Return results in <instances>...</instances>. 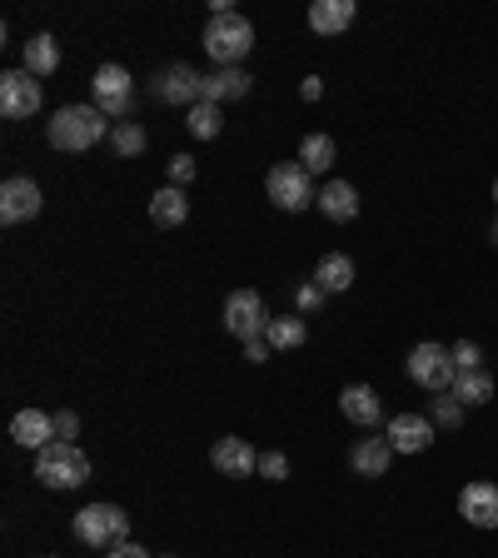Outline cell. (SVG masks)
<instances>
[{
  "label": "cell",
  "instance_id": "cell-20",
  "mask_svg": "<svg viewBox=\"0 0 498 558\" xmlns=\"http://www.w3.org/2000/svg\"><path fill=\"white\" fill-rule=\"evenodd\" d=\"M320 214L324 220H334V225H349L359 214V190L349 185V179H329L320 190Z\"/></svg>",
  "mask_w": 498,
  "mask_h": 558
},
{
  "label": "cell",
  "instance_id": "cell-2",
  "mask_svg": "<svg viewBox=\"0 0 498 558\" xmlns=\"http://www.w3.org/2000/svg\"><path fill=\"white\" fill-rule=\"evenodd\" d=\"M204 55L220 65V71H235L239 60L254 50V25L245 21L239 11H229V15H210V25H204Z\"/></svg>",
  "mask_w": 498,
  "mask_h": 558
},
{
  "label": "cell",
  "instance_id": "cell-39",
  "mask_svg": "<svg viewBox=\"0 0 498 558\" xmlns=\"http://www.w3.org/2000/svg\"><path fill=\"white\" fill-rule=\"evenodd\" d=\"M494 204H498V175H494Z\"/></svg>",
  "mask_w": 498,
  "mask_h": 558
},
{
  "label": "cell",
  "instance_id": "cell-10",
  "mask_svg": "<svg viewBox=\"0 0 498 558\" xmlns=\"http://www.w3.org/2000/svg\"><path fill=\"white\" fill-rule=\"evenodd\" d=\"M200 85H204L200 71H190V65H165L160 75H150V96L160 100V106L190 110V106H200Z\"/></svg>",
  "mask_w": 498,
  "mask_h": 558
},
{
  "label": "cell",
  "instance_id": "cell-17",
  "mask_svg": "<svg viewBox=\"0 0 498 558\" xmlns=\"http://www.w3.org/2000/svg\"><path fill=\"white\" fill-rule=\"evenodd\" d=\"M11 439L21 444V449H46V444H55V414H46V409H21V414L11 419Z\"/></svg>",
  "mask_w": 498,
  "mask_h": 558
},
{
  "label": "cell",
  "instance_id": "cell-34",
  "mask_svg": "<svg viewBox=\"0 0 498 558\" xmlns=\"http://www.w3.org/2000/svg\"><path fill=\"white\" fill-rule=\"evenodd\" d=\"M75 434H80V419H75L71 409H55V439H71L75 444Z\"/></svg>",
  "mask_w": 498,
  "mask_h": 558
},
{
  "label": "cell",
  "instance_id": "cell-19",
  "mask_svg": "<svg viewBox=\"0 0 498 558\" xmlns=\"http://www.w3.org/2000/svg\"><path fill=\"white\" fill-rule=\"evenodd\" d=\"M249 90H254V75L249 71H214V75H204V85H200V100H210V106H225V100H245Z\"/></svg>",
  "mask_w": 498,
  "mask_h": 558
},
{
  "label": "cell",
  "instance_id": "cell-36",
  "mask_svg": "<svg viewBox=\"0 0 498 558\" xmlns=\"http://www.w3.org/2000/svg\"><path fill=\"white\" fill-rule=\"evenodd\" d=\"M110 558H150V554H145L140 544H130V538H125V544H115V548H110Z\"/></svg>",
  "mask_w": 498,
  "mask_h": 558
},
{
  "label": "cell",
  "instance_id": "cell-37",
  "mask_svg": "<svg viewBox=\"0 0 498 558\" xmlns=\"http://www.w3.org/2000/svg\"><path fill=\"white\" fill-rule=\"evenodd\" d=\"M299 96H304V100H320V96H324V85H320V75H309V80H304V85H299Z\"/></svg>",
  "mask_w": 498,
  "mask_h": 558
},
{
  "label": "cell",
  "instance_id": "cell-30",
  "mask_svg": "<svg viewBox=\"0 0 498 558\" xmlns=\"http://www.w3.org/2000/svg\"><path fill=\"white\" fill-rule=\"evenodd\" d=\"M260 474L270 479V484H285V479H289V459L279 449H264L260 454Z\"/></svg>",
  "mask_w": 498,
  "mask_h": 558
},
{
  "label": "cell",
  "instance_id": "cell-40",
  "mask_svg": "<svg viewBox=\"0 0 498 558\" xmlns=\"http://www.w3.org/2000/svg\"><path fill=\"white\" fill-rule=\"evenodd\" d=\"M165 558H170V554H165Z\"/></svg>",
  "mask_w": 498,
  "mask_h": 558
},
{
  "label": "cell",
  "instance_id": "cell-9",
  "mask_svg": "<svg viewBox=\"0 0 498 558\" xmlns=\"http://www.w3.org/2000/svg\"><path fill=\"white\" fill-rule=\"evenodd\" d=\"M40 106H46V96H40V80L30 71H5L0 75V115L5 120H30L40 115Z\"/></svg>",
  "mask_w": 498,
  "mask_h": 558
},
{
  "label": "cell",
  "instance_id": "cell-29",
  "mask_svg": "<svg viewBox=\"0 0 498 558\" xmlns=\"http://www.w3.org/2000/svg\"><path fill=\"white\" fill-rule=\"evenodd\" d=\"M463 424V405L453 394H444L439 405H434V429H459Z\"/></svg>",
  "mask_w": 498,
  "mask_h": 558
},
{
  "label": "cell",
  "instance_id": "cell-21",
  "mask_svg": "<svg viewBox=\"0 0 498 558\" xmlns=\"http://www.w3.org/2000/svg\"><path fill=\"white\" fill-rule=\"evenodd\" d=\"M190 220V200H185V190H175V185H165V190L150 195V225L160 230H179Z\"/></svg>",
  "mask_w": 498,
  "mask_h": 558
},
{
  "label": "cell",
  "instance_id": "cell-27",
  "mask_svg": "<svg viewBox=\"0 0 498 558\" xmlns=\"http://www.w3.org/2000/svg\"><path fill=\"white\" fill-rule=\"evenodd\" d=\"M264 339H270V349H304L309 339V324L299 320V314H279V320H270V330H264Z\"/></svg>",
  "mask_w": 498,
  "mask_h": 558
},
{
  "label": "cell",
  "instance_id": "cell-22",
  "mask_svg": "<svg viewBox=\"0 0 498 558\" xmlns=\"http://www.w3.org/2000/svg\"><path fill=\"white\" fill-rule=\"evenodd\" d=\"M314 285L324 289V295H345L349 285H354V260L339 250H329L320 264H314Z\"/></svg>",
  "mask_w": 498,
  "mask_h": 558
},
{
  "label": "cell",
  "instance_id": "cell-32",
  "mask_svg": "<svg viewBox=\"0 0 498 558\" xmlns=\"http://www.w3.org/2000/svg\"><path fill=\"white\" fill-rule=\"evenodd\" d=\"M190 179H195V160H190V154H175V160H170V185H175V190H185Z\"/></svg>",
  "mask_w": 498,
  "mask_h": 558
},
{
  "label": "cell",
  "instance_id": "cell-23",
  "mask_svg": "<svg viewBox=\"0 0 498 558\" xmlns=\"http://www.w3.org/2000/svg\"><path fill=\"white\" fill-rule=\"evenodd\" d=\"M25 71L36 75V80L55 75V71H60V40H55V36H46V30L25 40Z\"/></svg>",
  "mask_w": 498,
  "mask_h": 558
},
{
  "label": "cell",
  "instance_id": "cell-26",
  "mask_svg": "<svg viewBox=\"0 0 498 558\" xmlns=\"http://www.w3.org/2000/svg\"><path fill=\"white\" fill-rule=\"evenodd\" d=\"M334 154H339V145L329 140V135H304V140H299V165L309 170V175H324V170L334 165Z\"/></svg>",
  "mask_w": 498,
  "mask_h": 558
},
{
  "label": "cell",
  "instance_id": "cell-13",
  "mask_svg": "<svg viewBox=\"0 0 498 558\" xmlns=\"http://www.w3.org/2000/svg\"><path fill=\"white\" fill-rule=\"evenodd\" d=\"M339 414L359 429H379L384 424L379 389H374V384H345V394H339Z\"/></svg>",
  "mask_w": 498,
  "mask_h": 558
},
{
  "label": "cell",
  "instance_id": "cell-31",
  "mask_svg": "<svg viewBox=\"0 0 498 558\" xmlns=\"http://www.w3.org/2000/svg\"><path fill=\"white\" fill-rule=\"evenodd\" d=\"M453 364L459 369H484V349H478L474 339H463V345H453Z\"/></svg>",
  "mask_w": 498,
  "mask_h": 558
},
{
  "label": "cell",
  "instance_id": "cell-7",
  "mask_svg": "<svg viewBox=\"0 0 498 558\" xmlns=\"http://www.w3.org/2000/svg\"><path fill=\"white\" fill-rule=\"evenodd\" d=\"M90 96H96V110L105 120H125L135 110V80L125 65H100L96 80H90Z\"/></svg>",
  "mask_w": 498,
  "mask_h": 558
},
{
  "label": "cell",
  "instance_id": "cell-35",
  "mask_svg": "<svg viewBox=\"0 0 498 558\" xmlns=\"http://www.w3.org/2000/svg\"><path fill=\"white\" fill-rule=\"evenodd\" d=\"M245 359H249V364H264V359H270V339H249Z\"/></svg>",
  "mask_w": 498,
  "mask_h": 558
},
{
  "label": "cell",
  "instance_id": "cell-24",
  "mask_svg": "<svg viewBox=\"0 0 498 558\" xmlns=\"http://www.w3.org/2000/svg\"><path fill=\"white\" fill-rule=\"evenodd\" d=\"M453 399H459L463 409H478L494 399V374H484V369H459V380H453Z\"/></svg>",
  "mask_w": 498,
  "mask_h": 558
},
{
  "label": "cell",
  "instance_id": "cell-25",
  "mask_svg": "<svg viewBox=\"0 0 498 558\" xmlns=\"http://www.w3.org/2000/svg\"><path fill=\"white\" fill-rule=\"evenodd\" d=\"M185 131H190L195 140H220V131H225V106H210V100L190 106L185 110Z\"/></svg>",
  "mask_w": 498,
  "mask_h": 558
},
{
  "label": "cell",
  "instance_id": "cell-18",
  "mask_svg": "<svg viewBox=\"0 0 498 558\" xmlns=\"http://www.w3.org/2000/svg\"><path fill=\"white\" fill-rule=\"evenodd\" d=\"M349 25H354V0H314L309 5V30L324 40L345 36Z\"/></svg>",
  "mask_w": 498,
  "mask_h": 558
},
{
  "label": "cell",
  "instance_id": "cell-1",
  "mask_svg": "<svg viewBox=\"0 0 498 558\" xmlns=\"http://www.w3.org/2000/svg\"><path fill=\"white\" fill-rule=\"evenodd\" d=\"M110 131H115V125H110L96 106H65V110H55V120H50L46 135H50V145H55V150L80 154V150H96Z\"/></svg>",
  "mask_w": 498,
  "mask_h": 558
},
{
  "label": "cell",
  "instance_id": "cell-12",
  "mask_svg": "<svg viewBox=\"0 0 498 558\" xmlns=\"http://www.w3.org/2000/svg\"><path fill=\"white\" fill-rule=\"evenodd\" d=\"M459 519H469L474 529H498V484L494 479H474V484H463Z\"/></svg>",
  "mask_w": 498,
  "mask_h": 558
},
{
  "label": "cell",
  "instance_id": "cell-3",
  "mask_svg": "<svg viewBox=\"0 0 498 558\" xmlns=\"http://www.w3.org/2000/svg\"><path fill=\"white\" fill-rule=\"evenodd\" d=\"M71 534L85 548H115L130 538V513L120 509V504H85L71 519Z\"/></svg>",
  "mask_w": 498,
  "mask_h": 558
},
{
  "label": "cell",
  "instance_id": "cell-33",
  "mask_svg": "<svg viewBox=\"0 0 498 558\" xmlns=\"http://www.w3.org/2000/svg\"><path fill=\"white\" fill-rule=\"evenodd\" d=\"M299 309H309V314H314V309H324V299H329V295H324V289L320 285H314V280H309V285H299Z\"/></svg>",
  "mask_w": 498,
  "mask_h": 558
},
{
  "label": "cell",
  "instance_id": "cell-5",
  "mask_svg": "<svg viewBox=\"0 0 498 558\" xmlns=\"http://www.w3.org/2000/svg\"><path fill=\"white\" fill-rule=\"evenodd\" d=\"M403 369H409V380H414L419 389H428V394H449V389H453V380H459L453 349H449V345H434V339H424V345L409 349Z\"/></svg>",
  "mask_w": 498,
  "mask_h": 558
},
{
  "label": "cell",
  "instance_id": "cell-4",
  "mask_svg": "<svg viewBox=\"0 0 498 558\" xmlns=\"http://www.w3.org/2000/svg\"><path fill=\"white\" fill-rule=\"evenodd\" d=\"M36 479L46 488H80V484H90V459L71 439H55L36 454Z\"/></svg>",
  "mask_w": 498,
  "mask_h": 558
},
{
  "label": "cell",
  "instance_id": "cell-8",
  "mask_svg": "<svg viewBox=\"0 0 498 558\" xmlns=\"http://www.w3.org/2000/svg\"><path fill=\"white\" fill-rule=\"evenodd\" d=\"M225 330H229V339H239V345L264 339L270 314H264V299L254 295V289H235V295L225 299Z\"/></svg>",
  "mask_w": 498,
  "mask_h": 558
},
{
  "label": "cell",
  "instance_id": "cell-16",
  "mask_svg": "<svg viewBox=\"0 0 498 558\" xmlns=\"http://www.w3.org/2000/svg\"><path fill=\"white\" fill-rule=\"evenodd\" d=\"M394 463V444L389 434H374V439H359L354 449H349V469H354L359 479H384Z\"/></svg>",
  "mask_w": 498,
  "mask_h": 558
},
{
  "label": "cell",
  "instance_id": "cell-38",
  "mask_svg": "<svg viewBox=\"0 0 498 558\" xmlns=\"http://www.w3.org/2000/svg\"><path fill=\"white\" fill-rule=\"evenodd\" d=\"M488 239H494V250H498V220H494V230H488Z\"/></svg>",
  "mask_w": 498,
  "mask_h": 558
},
{
  "label": "cell",
  "instance_id": "cell-6",
  "mask_svg": "<svg viewBox=\"0 0 498 558\" xmlns=\"http://www.w3.org/2000/svg\"><path fill=\"white\" fill-rule=\"evenodd\" d=\"M264 190H270V200L279 204L285 214H299V210H309V204H320V195H314V175H309L299 160L274 165L270 179H264Z\"/></svg>",
  "mask_w": 498,
  "mask_h": 558
},
{
  "label": "cell",
  "instance_id": "cell-11",
  "mask_svg": "<svg viewBox=\"0 0 498 558\" xmlns=\"http://www.w3.org/2000/svg\"><path fill=\"white\" fill-rule=\"evenodd\" d=\"M40 204H46V195H40V185L30 175H11L5 185H0V220H5V225L36 220Z\"/></svg>",
  "mask_w": 498,
  "mask_h": 558
},
{
  "label": "cell",
  "instance_id": "cell-28",
  "mask_svg": "<svg viewBox=\"0 0 498 558\" xmlns=\"http://www.w3.org/2000/svg\"><path fill=\"white\" fill-rule=\"evenodd\" d=\"M145 125L140 120H120L115 131H110V150L120 154V160H135V154H145Z\"/></svg>",
  "mask_w": 498,
  "mask_h": 558
},
{
  "label": "cell",
  "instance_id": "cell-14",
  "mask_svg": "<svg viewBox=\"0 0 498 558\" xmlns=\"http://www.w3.org/2000/svg\"><path fill=\"white\" fill-rule=\"evenodd\" d=\"M210 463L220 469V474H229V479H249V474H260V454L249 449V439H214V449H210Z\"/></svg>",
  "mask_w": 498,
  "mask_h": 558
},
{
  "label": "cell",
  "instance_id": "cell-15",
  "mask_svg": "<svg viewBox=\"0 0 498 558\" xmlns=\"http://www.w3.org/2000/svg\"><path fill=\"white\" fill-rule=\"evenodd\" d=\"M389 444H394V454H424L428 444H434V419L428 414H394Z\"/></svg>",
  "mask_w": 498,
  "mask_h": 558
}]
</instances>
